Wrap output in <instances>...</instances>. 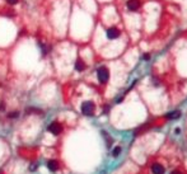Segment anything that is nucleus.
I'll return each mask as SVG.
<instances>
[{
    "instance_id": "4468645a",
    "label": "nucleus",
    "mask_w": 187,
    "mask_h": 174,
    "mask_svg": "<svg viewBox=\"0 0 187 174\" xmlns=\"http://www.w3.org/2000/svg\"><path fill=\"white\" fill-rule=\"evenodd\" d=\"M149 58H150V55H149V54H145V55H144V60H149Z\"/></svg>"
},
{
    "instance_id": "f257e3e1",
    "label": "nucleus",
    "mask_w": 187,
    "mask_h": 174,
    "mask_svg": "<svg viewBox=\"0 0 187 174\" xmlns=\"http://www.w3.org/2000/svg\"><path fill=\"white\" fill-rule=\"evenodd\" d=\"M97 76H98V80H99V83L104 84V83H107L108 79H110V71H108L107 68H104V66H101V68L97 70Z\"/></svg>"
},
{
    "instance_id": "f3484780",
    "label": "nucleus",
    "mask_w": 187,
    "mask_h": 174,
    "mask_svg": "<svg viewBox=\"0 0 187 174\" xmlns=\"http://www.w3.org/2000/svg\"><path fill=\"white\" fill-rule=\"evenodd\" d=\"M0 174H3V172H1V170H0Z\"/></svg>"
},
{
    "instance_id": "423d86ee",
    "label": "nucleus",
    "mask_w": 187,
    "mask_h": 174,
    "mask_svg": "<svg viewBox=\"0 0 187 174\" xmlns=\"http://www.w3.org/2000/svg\"><path fill=\"white\" fill-rule=\"evenodd\" d=\"M151 172H153V174H164V166L155 163V164L151 165Z\"/></svg>"
},
{
    "instance_id": "2eb2a0df",
    "label": "nucleus",
    "mask_w": 187,
    "mask_h": 174,
    "mask_svg": "<svg viewBox=\"0 0 187 174\" xmlns=\"http://www.w3.org/2000/svg\"><path fill=\"white\" fill-rule=\"evenodd\" d=\"M4 108H5L4 103H0V111H4Z\"/></svg>"
},
{
    "instance_id": "f03ea898",
    "label": "nucleus",
    "mask_w": 187,
    "mask_h": 174,
    "mask_svg": "<svg viewBox=\"0 0 187 174\" xmlns=\"http://www.w3.org/2000/svg\"><path fill=\"white\" fill-rule=\"evenodd\" d=\"M94 103L93 102H84L82 104V113L83 114H85V116H92V114L94 113Z\"/></svg>"
},
{
    "instance_id": "f8f14e48",
    "label": "nucleus",
    "mask_w": 187,
    "mask_h": 174,
    "mask_svg": "<svg viewBox=\"0 0 187 174\" xmlns=\"http://www.w3.org/2000/svg\"><path fill=\"white\" fill-rule=\"evenodd\" d=\"M18 116H19L18 112H12V113H9V118H17Z\"/></svg>"
},
{
    "instance_id": "9b49d317",
    "label": "nucleus",
    "mask_w": 187,
    "mask_h": 174,
    "mask_svg": "<svg viewBox=\"0 0 187 174\" xmlns=\"http://www.w3.org/2000/svg\"><path fill=\"white\" fill-rule=\"evenodd\" d=\"M103 135H104L106 140H107V146H110V145H111V142H112V140L110 139V135H107V134H106V132H103Z\"/></svg>"
},
{
    "instance_id": "7ed1b4c3",
    "label": "nucleus",
    "mask_w": 187,
    "mask_h": 174,
    "mask_svg": "<svg viewBox=\"0 0 187 174\" xmlns=\"http://www.w3.org/2000/svg\"><path fill=\"white\" fill-rule=\"evenodd\" d=\"M48 131H50L52 135H60L62 131V126L57 122H52V123H50V126H48Z\"/></svg>"
},
{
    "instance_id": "0eeeda50",
    "label": "nucleus",
    "mask_w": 187,
    "mask_h": 174,
    "mask_svg": "<svg viewBox=\"0 0 187 174\" xmlns=\"http://www.w3.org/2000/svg\"><path fill=\"white\" fill-rule=\"evenodd\" d=\"M84 69H85V64H84V61L82 58H78L75 61V70L76 71H83Z\"/></svg>"
},
{
    "instance_id": "20e7f679",
    "label": "nucleus",
    "mask_w": 187,
    "mask_h": 174,
    "mask_svg": "<svg viewBox=\"0 0 187 174\" xmlns=\"http://www.w3.org/2000/svg\"><path fill=\"white\" fill-rule=\"evenodd\" d=\"M106 34H107L108 40H116V38H118V36H120V31L116 28V27H111V28H108L106 31Z\"/></svg>"
},
{
    "instance_id": "9d476101",
    "label": "nucleus",
    "mask_w": 187,
    "mask_h": 174,
    "mask_svg": "<svg viewBox=\"0 0 187 174\" xmlns=\"http://www.w3.org/2000/svg\"><path fill=\"white\" fill-rule=\"evenodd\" d=\"M120 152H121V148H120V146H116L115 150H113V152H112V155H113V156H117Z\"/></svg>"
},
{
    "instance_id": "dca6fc26",
    "label": "nucleus",
    "mask_w": 187,
    "mask_h": 174,
    "mask_svg": "<svg viewBox=\"0 0 187 174\" xmlns=\"http://www.w3.org/2000/svg\"><path fill=\"white\" fill-rule=\"evenodd\" d=\"M171 174H182L181 172H178V170H174V172H172Z\"/></svg>"
},
{
    "instance_id": "1a4fd4ad",
    "label": "nucleus",
    "mask_w": 187,
    "mask_h": 174,
    "mask_svg": "<svg viewBox=\"0 0 187 174\" xmlns=\"http://www.w3.org/2000/svg\"><path fill=\"white\" fill-rule=\"evenodd\" d=\"M179 117H181V112L179 111H173V112L167 113V118H169V120H176V118H179Z\"/></svg>"
},
{
    "instance_id": "6e6552de",
    "label": "nucleus",
    "mask_w": 187,
    "mask_h": 174,
    "mask_svg": "<svg viewBox=\"0 0 187 174\" xmlns=\"http://www.w3.org/2000/svg\"><path fill=\"white\" fill-rule=\"evenodd\" d=\"M47 168L48 170H51V172H56V170L59 169V164L56 160H50V161L47 163Z\"/></svg>"
},
{
    "instance_id": "ddd939ff",
    "label": "nucleus",
    "mask_w": 187,
    "mask_h": 174,
    "mask_svg": "<svg viewBox=\"0 0 187 174\" xmlns=\"http://www.w3.org/2000/svg\"><path fill=\"white\" fill-rule=\"evenodd\" d=\"M6 1H8L9 3V4H17V3H18V0H6Z\"/></svg>"
},
{
    "instance_id": "39448f33",
    "label": "nucleus",
    "mask_w": 187,
    "mask_h": 174,
    "mask_svg": "<svg viewBox=\"0 0 187 174\" xmlns=\"http://www.w3.org/2000/svg\"><path fill=\"white\" fill-rule=\"evenodd\" d=\"M126 5H127L129 10H131V12H136V10L140 8V1L139 0H129Z\"/></svg>"
}]
</instances>
